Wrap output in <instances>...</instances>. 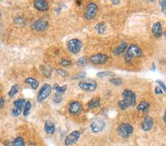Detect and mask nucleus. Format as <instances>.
<instances>
[{
    "instance_id": "43",
    "label": "nucleus",
    "mask_w": 166,
    "mask_h": 146,
    "mask_svg": "<svg viewBox=\"0 0 166 146\" xmlns=\"http://www.w3.org/2000/svg\"><path fill=\"white\" fill-rule=\"evenodd\" d=\"M164 122H165V123H166V111L165 112V116H164Z\"/></svg>"
},
{
    "instance_id": "11",
    "label": "nucleus",
    "mask_w": 166,
    "mask_h": 146,
    "mask_svg": "<svg viewBox=\"0 0 166 146\" xmlns=\"http://www.w3.org/2000/svg\"><path fill=\"white\" fill-rule=\"evenodd\" d=\"M49 28V22L45 19H38L32 24V28L34 31L42 32L46 31Z\"/></svg>"
},
{
    "instance_id": "4",
    "label": "nucleus",
    "mask_w": 166,
    "mask_h": 146,
    "mask_svg": "<svg viewBox=\"0 0 166 146\" xmlns=\"http://www.w3.org/2000/svg\"><path fill=\"white\" fill-rule=\"evenodd\" d=\"M82 47V42L78 38H72L67 42V48L72 54L76 55L80 53Z\"/></svg>"
},
{
    "instance_id": "40",
    "label": "nucleus",
    "mask_w": 166,
    "mask_h": 146,
    "mask_svg": "<svg viewBox=\"0 0 166 146\" xmlns=\"http://www.w3.org/2000/svg\"><path fill=\"white\" fill-rule=\"evenodd\" d=\"M5 106V99L2 97H0V109Z\"/></svg>"
},
{
    "instance_id": "36",
    "label": "nucleus",
    "mask_w": 166,
    "mask_h": 146,
    "mask_svg": "<svg viewBox=\"0 0 166 146\" xmlns=\"http://www.w3.org/2000/svg\"><path fill=\"white\" fill-rule=\"evenodd\" d=\"M157 83L160 85V87L161 89H162V91H164L166 93V84L165 83L160 80H157Z\"/></svg>"
},
{
    "instance_id": "19",
    "label": "nucleus",
    "mask_w": 166,
    "mask_h": 146,
    "mask_svg": "<svg viewBox=\"0 0 166 146\" xmlns=\"http://www.w3.org/2000/svg\"><path fill=\"white\" fill-rule=\"evenodd\" d=\"M25 83H27V84L30 85V86L33 88V89H37L38 87V85H39V83H38V80H36V79H35V78H31V77H28V78H27L25 80Z\"/></svg>"
},
{
    "instance_id": "1",
    "label": "nucleus",
    "mask_w": 166,
    "mask_h": 146,
    "mask_svg": "<svg viewBox=\"0 0 166 146\" xmlns=\"http://www.w3.org/2000/svg\"><path fill=\"white\" fill-rule=\"evenodd\" d=\"M143 52L137 45L131 44L128 49L126 53H125V61L126 63H131L133 58H139L142 56Z\"/></svg>"
},
{
    "instance_id": "27",
    "label": "nucleus",
    "mask_w": 166,
    "mask_h": 146,
    "mask_svg": "<svg viewBox=\"0 0 166 146\" xmlns=\"http://www.w3.org/2000/svg\"><path fill=\"white\" fill-rule=\"evenodd\" d=\"M25 143L23 138L21 137H18L13 141V146H25Z\"/></svg>"
},
{
    "instance_id": "22",
    "label": "nucleus",
    "mask_w": 166,
    "mask_h": 146,
    "mask_svg": "<svg viewBox=\"0 0 166 146\" xmlns=\"http://www.w3.org/2000/svg\"><path fill=\"white\" fill-rule=\"evenodd\" d=\"M18 90H19V86L18 84H14L10 89L9 92H8V95L10 97H13L18 93Z\"/></svg>"
},
{
    "instance_id": "39",
    "label": "nucleus",
    "mask_w": 166,
    "mask_h": 146,
    "mask_svg": "<svg viewBox=\"0 0 166 146\" xmlns=\"http://www.w3.org/2000/svg\"><path fill=\"white\" fill-rule=\"evenodd\" d=\"M155 94L156 95H161L162 94V89L160 87H156L155 88Z\"/></svg>"
},
{
    "instance_id": "32",
    "label": "nucleus",
    "mask_w": 166,
    "mask_h": 146,
    "mask_svg": "<svg viewBox=\"0 0 166 146\" xmlns=\"http://www.w3.org/2000/svg\"><path fill=\"white\" fill-rule=\"evenodd\" d=\"M63 100V96H62L61 94L56 93L55 94L53 97V102L55 103H60Z\"/></svg>"
},
{
    "instance_id": "12",
    "label": "nucleus",
    "mask_w": 166,
    "mask_h": 146,
    "mask_svg": "<svg viewBox=\"0 0 166 146\" xmlns=\"http://www.w3.org/2000/svg\"><path fill=\"white\" fill-rule=\"evenodd\" d=\"M91 129L94 133H98V132L103 131L105 127V122L101 119L97 118L93 120L91 123Z\"/></svg>"
},
{
    "instance_id": "13",
    "label": "nucleus",
    "mask_w": 166,
    "mask_h": 146,
    "mask_svg": "<svg viewBox=\"0 0 166 146\" xmlns=\"http://www.w3.org/2000/svg\"><path fill=\"white\" fill-rule=\"evenodd\" d=\"M81 109H82V105L80 102L77 101V100H74V101L71 102L69 105V112L71 115H77L81 113Z\"/></svg>"
},
{
    "instance_id": "5",
    "label": "nucleus",
    "mask_w": 166,
    "mask_h": 146,
    "mask_svg": "<svg viewBox=\"0 0 166 146\" xmlns=\"http://www.w3.org/2000/svg\"><path fill=\"white\" fill-rule=\"evenodd\" d=\"M123 100L128 107L134 106L136 103V95L131 90L125 89L123 92Z\"/></svg>"
},
{
    "instance_id": "24",
    "label": "nucleus",
    "mask_w": 166,
    "mask_h": 146,
    "mask_svg": "<svg viewBox=\"0 0 166 146\" xmlns=\"http://www.w3.org/2000/svg\"><path fill=\"white\" fill-rule=\"evenodd\" d=\"M149 107V103L146 101H142L139 103V105L137 106L138 111L140 112H145V110H147Z\"/></svg>"
},
{
    "instance_id": "23",
    "label": "nucleus",
    "mask_w": 166,
    "mask_h": 146,
    "mask_svg": "<svg viewBox=\"0 0 166 146\" xmlns=\"http://www.w3.org/2000/svg\"><path fill=\"white\" fill-rule=\"evenodd\" d=\"M88 62H89L88 58L85 56H83L79 58L76 61V64L79 67H85L88 64Z\"/></svg>"
},
{
    "instance_id": "17",
    "label": "nucleus",
    "mask_w": 166,
    "mask_h": 146,
    "mask_svg": "<svg viewBox=\"0 0 166 146\" xmlns=\"http://www.w3.org/2000/svg\"><path fill=\"white\" fill-rule=\"evenodd\" d=\"M127 49V43L126 41H123L122 42L118 47H117L116 48H115L113 50V54L116 56L118 55H120V54H122L123 53H124L125 50Z\"/></svg>"
},
{
    "instance_id": "33",
    "label": "nucleus",
    "mask_w": 166,
    "mask_h": 146,
    "mask_svg": "<svg viewBox=\"0 0 166 146\" xmlns=\"http://www.w3.org/2000/svg\"><path fill=\"white\" fill-rule=\"evenodd\" d=\"M109 81L115 86H120L122 84V80L119 78H112L109 80Z\"/></svg>"
},
{
    "instance_id": "38",
    "label": "nucleus",
    "mask_w": 166,
    "mask_h": 146,
    "mask_svg": "<svg viewBox=\"0 0 166 146\" xmlns=\"http://www.w3.org/2000/svg\"><path fill=\"white\" fill-rule=\"evenodd\" d=\"M161 8H162V11H163L164 13L166 14V0H163L160 2Z\"/></svg>"
},
{
    "instance_id": "16",
    "label": "nucleus",
    "mask_w": 166,
    "mask_h": 146,
    "mask_svg": "<svg viewBox=\"0 0 166 146\" xmlns=\"http://www.w3.org/2000/svg\"><path fill=\"white\" fill-rule=\"evenodd\" d=\"M152 33H153L154 36L156 38H160L162 35V24L160 22L157 21L153 24L152 27Z\"/></svg>"
},
{
    "instance_id": "28",
    "label": "nucleus",
    "mask_w": 166,
    "mask_h": 146,
    "mask_svg": "<svg viewBox=\"0 0 166 146\" xmlns=\"http://www.w3.org/2000/svg\"><path fill=\"white\" fill-rule=\"evenodd\" d=\"M31 103L30 101H27L26 103H25V108H24V112H23V115L25 117H27L28 116L29 114H30V109H31Z\"/></svg>"
},
{
    "instance_id": "15",
    "label": "nucleus",
    "mask_w": 166,
    "mask_h": 146,
    "mask_svg": "<svg viewBox=\"0 0 166 146\" xmlns=\"http://www.w3.org/2000/svg\"><path fill=\"white\" fill-rule=\"evenodd\" d=\"M154 125V120L151 117H148L143 120L142 122V128L145 131H148L152 128Z\"/></svg>"
},
{
    "instance_id": "3",
    "label": "nucleus",
    "mask_w": 166,
    "mask_h": 146,
    "mask_svg": "<svg viewBox=\"0 0 166 146\" xmlns=\"http://www.w3.org/2000/svg\"><path fill=\"white\" fill-rule=\"evenodd\" d=\"M98 11V7L97 4L94 2L89 3L86 7L84 17L86 20H92L97 15Z\"/></svg>"
},
{
    "instance_id": "7",
    "label": "nucleus",
    "mask_w": 166,
    "mask_h": 146,
    "mask_svg": "<svg viewBox=\"0 0 166 146\" xmlns=\"http://www.w3.org/2000/svg\"><path fill=\"white\" fill-rule=\"evenodd\" d=\"M79 88L81 90L88 92L95 91L97 89V83L95 80H87V81H81L78 83Z\"/></svg>"
},
{
    "instance_id": "44",
    "label": "nucleus",
    "mask_w": 166,
    "mask_h": 146,
    "mask_svg": "<svg viewBox=\"0 0 166 146\" xmlns=\"http://www.w3.org/2000/svg\"><path fill=\"white\" fill-rule=\"evenodd\" d=\"M164 36H165V38H166V31H165V32H164Z\"/></svg>"
},
{
    "instance_id": "34",
    "label": "nucleus",
    "mask_w": 166,
    "mask_h": 146,
    "mask_svg": "<svg viewBox=\"0 0 166 146\" xmlns=\"http://www.w3.org/2000/svg\"><path fill=\"white\" fill-rule=\"evenodd\" d=\"M14 21H15V23H16V24L24 25L25 24V18H24L23 17H22V16H18V17H16V18H15Z\"/></svg>"
},
{
    "instance_id": "6",
    "label": "nucleus",
    "mask_w": 166,
    "mask_h": 146,
    "mask_svg": "<svg viewBox=\"0 0 166 146\" xmlns=\"http://www.w3.org/2000/svg\"><path fill=\"white\" fill-rule=\"evenodd\" d=\"M52 92L51 86L48 83H45L39 89L37 95V100L38 102H42L45 100L47 97L50 96Z\"/></svg>"
},
{
    "instance_id": "45",
    "label": "nucleus",
    "mask_w": 166,
    "mask_h": 146,
    "mask_svg": "<svg viewBox=\"0 0 166 146\" xmlns=\"http://www.w3.org/2000/svg\"><path fill=\"white\" fill-rule=\"evenodd\" d=\"M0 17H1V13H0Z\"/></svg>"
},
{
    "instance_id": "10",
    "label": "nucleus",
    "mask_w": 166,
    "mask_h": 146,
    "mask_svg": "<svg viewBox=\"0 0 166 146\" xmlns=\"http://www.w3.org/2000/svg\"><path fill=\"white\" fill-rule=\"evenodd\" d=\"M81 137V133L78 131L75 130L73 131L72 132H71L70 134L67 135V137H66L65 141H64V143L65 145L69 146L72 145L73 144H75L78 142Z\"/></svg>"
},
{
    "instance_id": "2",
    "label": "nucleus",
    "mask_w": 166,
    "mask_h": 146,
    "mask_svg": "<svg viewBox=\"0 0 166 146\" xmlns=\"http://www.w3.org/2000/svg\"><path fill=\"white\" fill-rule=\"evenodd\" d=\"M134 131V128L129 123H121L118 128V133L122 138H128Z\"/></svg>"
},
{
    "instance_id": "8",
    "label": "nucleus",
    "mask_w": 166,
    "mask_h": 146,
    "mask_svg": "<svg viewBox=\"0 0 166 146\" xmlns=\"http://www.w3.org/2000/svg\"><path fill=\"white\" fill-rule=\"evenodd\" d=\"M25 103H26V101H25V99L20 98L15 100V101L13 102L14 108H13L11 111L12 116H13V117H17V116L19 115L20 114H21L22 109L25 108Z\"/></svg>"
},
{
    "instance_id": "31",
    "label": "nucleus",
    "mask_w": 166,
    "mask_h": 146,
    "mask_svg": "<svg viewBox=\"0 0 166 146\" xmlns=\"http://www.w3.org/2000/svg\"><path fill=\"white\" fill-rule=\"evenodd\" d=\"M59 63H60L61 66L63 67H69L71 64H72V61L70 60L67 59V58H61L59 61Z\"/></svg>"
},
{
    "instance_id": "41",
    "label": "nucleus",
    "mask_w": 166,
    "mask_h": 146,
    "mask_svg": "<svg viewBox=\"0 0 166 146\" xmlns=\"http://www.w3.org/2000/svg\"><path fill=\"white\" fill-rule=\"evenodd\" d=\"M111 3L114 5H118V4H120V2L118 1V0H113V1H111Z\"/></svg>"
},
{
    "instance_id": "20",
    "label": "nucleus",
    "mask_w": 166,
    "mask_h": 146,
    "mask_svg": "<svg viewBox=\"0 0 166 146\" xmlns=\"http://www.w3.org/2000/svg\"><path fill=\"white\" fill-rule=\"evenodd\" d=\"M53 89L57 92V93L59 94H64V92L67 91V86L66 85L64 86H59L58 83H55V84L53 85Z\"/></svg>"
},
{
    "instance_id": "14",
    "label": "nucleus",
    "mask_w": 166,
    "mask_h": 146,
    "mask_svg": "<svg viewBox=\"0 0 166 146\" xmlns=\"http://www.w3.org/2000/svg\"><path fill=\"white\" fill-rule=\"evenodd\" d=\"M33 5H34L35 9L39 11H47L50 8L47 2L45 1V0H36L34 2Z\"/></svg>"
},
{
    "instance_id": "42",
    "label": "nucleus",
    "mask_w": 166,
    "mask_h": 146,
    "mask_svg": "<svg viewBox=\"0 0 166 146\" xmlns=\"http://www.w3.org/2000/svg\"><path fill=\"white\" fill-rule=\"evenodd\" d=\"M152 71H155V64L153 63V65H152V69H151Z\"/></svg>"
},
{
    "instance_id": "35",
    "label": "nucleus",
    "mask_w": 166,
    "mask_h": 146,
    "mask_svg": "<svg viewBox=\"0 0 166 146\" xmlns=\"http://www.w3.org/2000/svg\"><path fill=\"white\" fill-rule=\"evenodd\" d=\"M86 74L85 73H80L78 74H77V75H74L73 77H72V79L74 80H77V79H81V78H84L86 77Z\"/></svg>"
},
{
    "instance_id": "30",
    "label": "nucleus",
    "mask_w": 166,
    "mask_h": 146,
    "mask_svg": "<svg viewBox=\"0 0 166 146\" xmlns=\"http://www.w3.org/2000/svg\"><path fill=\"white\" fill-rule=\"evenodd\" d=\"M56 73L59 75V76L63 77V78H67L69 75L68 72L63 70V69H58V70H56Z\"/></svg>"
},
{
    "instance_id": "25",
    "label": "nucleus",
    "mask_w": 166,
    "mask_h": 146,
    "mask_svg": "<svg viewBox=\"0 0 166 146\" xmlns=\"http://www.w3.org/2000/svg\"><path fill=\"white\" fill-rule=\"evenodd\" d=\"M101 103H100V100L98 99H92L88 103V107L89 109H95L100 106Z\"/></svg>"
},
{
    "instance_id": "26",
    "label": "nucleus",
    "mask_w": 166,
    "mask_h": 146,
    "mask_svg": "<svg viewBox=\"0 0 166 146\" xmlns=\"http://www.w3.org/2000/svg\"><path fill=\"white\" fill-rule=\"evenodd\" d=\"M114 75V73L111 71H103L97 73V77L100 78H106V77H111Z\"/></svg>"
},
{
    "instance_id": "9",
    "label": "nucleus",
    "mask_w": 166,
    "mask_h": 146,
    "mask_svg": "<svg viewBox=\"0 0 166 146\" xmlns=\"http://www.w3.org/2000/svg\"><path fill=\"white\" fill-rule=\"evenodd\" d=\"M109 60V56L103 53H98L92 55L89 58V61L95 65H101L106 63Z\"/></svg>"
},
{
    "instance_id": "37",
    "label": "nucleus",
    "mask_w": 166,
    "mask_h": 146,
    "mask_svg": "<svg viewBox=\"0 0 166 146\" xmlns=\"http://www.w3.org/2000/svg\"><path fill=\"white\" fill-rule=\"evenodd\" d=\"M118 106H119V108L121 110H125L128 108V106L126 105V104L123 102V100H120V101L118 102Z\"/></svg>"
},
{
    "instance_id": "18",
    "label": "nucleus",
    "mask_w": 166,
    "mask_h": 146,
    "mask_svg": "<svg viewBox=\"0 0 166 146\" xmlns=\"http://www.w3.org/2000/svg\"><path fill=\"white\" fill-rule=\"evenodd\" d=\"M45 131L47 134H53L55 131V124L51 121H47L45 124Z\"/></svg>"
},
{
    "instance_id": "21",
    "label": "nucleus",
    "mask_w": 166,
    "mask_h": 146,
    "mask_svg": "<svg viewBox=\"0 0 166 146\" xmlns=\"http://www.w3.org/2000/svg\"><path fill=\"white\" fill-rule=\"evenodd\" d=\"M106 24L103 22L98 23V24H97L95 26V30L99 34H103V33H105V31H106Z\"/></svg>"
},
{
    "instance_id": "29",
    "label": "nucleus",
    "mask_w": 166,
    "mask_h": 146,
    "mask_svg": "<svg viewBox=\"0 0 166 146\" xmlns=\"http://www.w3.org/2000/svg\"><path fill=\"white\" fill-rule=\"evenodd\" d=\"M42 73H43V75H45V77H47V78H50V77L51 76V70H50V67L42 66Z\"/></svg>"
}]
</instances>
